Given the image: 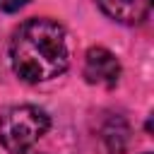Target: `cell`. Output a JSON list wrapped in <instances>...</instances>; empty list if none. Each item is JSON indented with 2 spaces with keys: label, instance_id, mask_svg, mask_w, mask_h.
Here are the masks:
<instances>
[{
  "label": "cell",
  "instance_id": "1",
  "mask_svg": "<svg viewBox=\"0 0 154 154\" xmlns=\"http://www.w3.org/2000/svg\"><path fill=\"white\" fill-rule=\"evenodd\" d=\"M10 63L14 75L26 84L60 77L70 63L65 29L46 17L26 19L10 41Z\"/></svg>",
  "mask_w": 154,
  "mask_h": 154
},
{
  "label": "cell",
  "instance_id": "2",
  "mask_svg": "<svg viewBox=\"0 0 154 154\" xmlns=\"http://www.w3.org/2000/svg\"><path fill=\"white\" fill-rule=\"evenodd\" d=\"M51 128V118L43 108L22 103L10 106L0 116V144L10 154L29 152Z\"/></svg>",
  "mask_w": 154,
  "mask_h": 154
},
{
  "label": "cell",
  "instance_id": "3",
  "mask_svg": "<svg viewBox=\"0 0 154 154\" xmlns=\"http://www.w3.org/2000/svg\"><path fill=\"white\" fill-rule=\"evenodd\" d=\"M84 77L89 84L113 87L120 79V63L108 48L91 46L84 55Z\"/></svg>",
  "mask_w": 154,
  "mask_h": 154
},
{
  "label": "cell",
  "instance_id": "4",
  "mask_svg": "<svg viewBox=\"0 0 154 154\" xmlns=\"http://www.w3.org/2000/svg\"><path fill=\"white\" fill-rule=\"evenodd\" d=\"M96 5L118 24H140L152 10V0H96Z\"/></svg>",
  "mask_w": 154,
  "mask_h": 154
},
{
  "label": "cell",
  "instance_id": "5",
  "mask_svg": "<svg viewBox=\"0 0 154 154\" xmlns=\"http://www.w3.org/2000/svg\"><path fill=\"white\" fill-rule=\"evenodd\" d=\"M29 0H0V10L2 12H19Z\"/></svg>",
  "mask_w": 154,
  "mask_h": 154
},
{
  "label": "cell",
  "instance_id": "6",
  "mask_svg": "<svg viewBox=\"0 0 154 154\" xmlns=\"http://www.w3.org/2000/svg\"><path fill=\"white\" fill-rule=\"evenodd\" d=\"M24 154H46V152H31V149H29V152H24Z\"/></svg>",
  "mask_w": 154,
  "mask_h": 154
},
{
  "label": "cell",
  "instance_id": "7",
  "mask_svg": "<svg viewBox=\"0 0 154 154\" xmlns=\"http://www.w3.org/2000/svg\"><path fill=\"white\" fill-rule=\"evenodd\" d=\"M147 154H149V152H147Z\"/></svg>",
  "mask_w": 154,
  "mask_h": 154
}]
</instances>
